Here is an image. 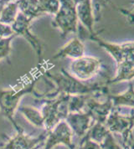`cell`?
Masks as SVG:
<instances>
[{"label": "cell", "mask_w": 134, "mask_h": 149, "mask_svg": "<svg viewBox=\"0 0 134 149\" xmlns=\"http://www.w3.org/2000/svg\"><path fill=\"white\" fill-rule=\"evenodd\" d=\"M77 17L80 19L81 23L88 29L91 34L93 33L94 16L92 13V7L91 0H86L75 5Z\"/></svg>", "instance_id": "obj_14"}, {"label": "cell", "mask_w": 134, "mask_h": 149, "mask_svg": "<svg viewBox=\"0 0 134 149\" xmlns=\"http://www.w3.org/2000/svg\"><path fill=\"white\" fill-rule=\"evenodd\" d=\"M45 75L56 85V90L49 94H43L42 98L40 99H50L60 94L75 95L96 93H103L107 95L109 93L108 86L106 84L100 85L99 83H95L91 85H86L67 72L65 69H62L60 72L54 74L46 71Z\"/></svg>", "instance_id": "obj_1"}, {"label": "cell", "mask_w": 134, "mask_h": 149, "mask_svg": "<svg viewBox=\"0 0 134 149\" xmlns=\"http://www.w3.org/2000/svg\"><path fill=\"white\" fill-rule=\"evenodd\" d=\"M70 96L66 94H60L50 99H40L45 102V105L41 109V114L47 132H50L59 122L66 120L69 114L68 104Z\"/></svg>", "instance_id": "obj_4"}, {"label": "cell", "mask_w": 134, "mask_h": 149, "mask_svg": "<svg viewBox=\"0 0 134 149\" xmlns=\"http://www.w3.org/2000/svg\"><path fill=\"white\" fill-rule=\"evenodd\" d=\"M18 110L34 126H35L36 127L45 128L44 118L40 110L30 106H20Z\"/></svg>", "instance_id": "obj_16"}, {"label": "cell", "mask_w": 134, "mask_h": 149, "mask_svg": "<svg viewBox=\"0 0 134 149\" xmlns=\"http://www.w3.org/2000/svg\"><path fill=\"white\" fill-rule=\"evenodd\" d=\"M18 3L17 2H11L8 3L5 7L3 8L1 16H0V23L5 24H13V22L16 19L17 17V11H18Z\"/></svg>", "instance_id": "obj_20"}, {"label": "cell", "mask_w": 134, "mask_h": 149, "mask_svg": "<svg viewBox=\"0 0 134 149\" xmlns=\"http://www.w3.org/2000/svg\"><path fill=\"white\" fill-rule=\"evenodd\" d=\"M33 149H39V148H38V147H37V146H36V147H34V148Z\"/></svg>", "instance_id": "obj_27"}, {"label": "cell", "mask_w": 134, "mask_h": 149, "mask_svg": "<svg viewBox=\"0 0 134 149\" xmlns=\"http://www.w3.org/2000/svg\"><path fill=\"white\" fill-rule=\"evenodd\" d=\"M89 39L96 42L100 47L106 49L117 63L116 77L108 81L106 85L115 84L121 81H132L134 79V42L116 45L106 42L96 34H91Z\"/></svg>", "instance_id": "obj_2"}, {"label": "cell", "mask_w": 134, "mask_h": 149, "mask_svg": "<svg viewBox=\"0 0 134 149\" xmlns=\"http://www.w3.org/2000/svg\"><path fill=\"white\" fill-rule=\"evenodd\" d=\"M39 3L44 14H55L58 12L60 5L59 0H39Z\"/></svg>", "instance_id": "obj_21"}, {"label": "cell", "mask_w": 134, "mask_h": 149, "mask_svg": "<svg viewBox=\"0 0 134 149\" xmlns=\"http://www.w3.org/2000/svg\"><path fill=\"white\" fill-rule=\"evenodd\" d=\"M30 21L31 20L29 19H28L26 16H24L22 13H20V14H18L16 19L12 24V29L15 34L23 35L28 40V42L31 45V46L34 48V49L36 52L38 62L40 64L42 60L43 48H42L40 40L37 39V37L32 34V33L29 30V24Z\"/></svg>", "instance_id": "obj_10"}, {"label": "cell", "mask_w": 134, "mask_h": 149, "mask_svg": "<svg viewBox=\"0 0 134 149\" xmlns=\"http://www.w3.org/2000/svg\"><path fill=\"white\" fill-rule=\"evenodd\" d=\"M48 132L45 130L41 135L39 136L32 138L24 133V130H21L17 132V135L13 136V138L6 137L8 142L5 146L0 149H33L34 147L39 145L40 142H44L46 139Z\"/></svg>", "instance_id": "obj_11"}, {"label": "cell", "mask_w": 134, "mask_h": 149, "mask_svg": "<svg viewBox=\"0 0 134 149\" xmlns=\"http://www.w3.org/2000/svg\"><path fill=\"white\" fill-rule=\"evenodd\" d=\"M101 95H105L103 93H96L91 96L87 100L84 112L87 113L91 116V118L96 122H100L101 124H105L107 117L111 113L113 108V104L111 99L107 96V100L105 102H100L97 98Z\"/></svg>", "instance_id": "obj_7"}, {"label": "cell", "mask_w": 134, "mask_h": 149, "mask_svg": "<svg viewBox=\"0 0 134 149\" xmlns=\"http://www.w3.org/2000/svg\"><path fill=\"white\" fill-rule=\"evenodd\" d=\"M91 118L84 111L80 112H69L66 118V122L70 127L72 132L78 137L82 138L86 135L91 127Z\"/></svg>", "instance_id": "obj_12"}, {"label": "cell", "mask_w": 134, "mask_h": 149, "mask_svg": "<svg viewBox=\"0 0 134 149\" xmlns=\"http://www.w3.org/2000/svg\"><path fill=\"white\" fill-rule=\"evenodd\" d=\"M100 146L101 149H122L120 145L116 142L113 135L111 132L106 136L104 140L100 142Z\"/></svg>", "instance_id": "obj_23"}, {"label": "cell", "mask_w": 134, "mask_h": 149, "mask_svg": "<svg viewBox=\"0 0 134 149\" xmlns=\"http://www.w3.org/2000/svg\"><path fill=\"white\" fill-rule=\"evenodd\" d=\"M133 13H134V9H133Z\"/></svg>", "instance_id": "obj_28"}, {"label": "cell", "mask_w": 134, "mask_h": 149, "mask_svg": "<svg viewBox=\"0 0 134 149\" xmlns=\"http://www.w3.org/2000/svg\"><path fill=\"white\" fill-rule=\"evenodd\" d=\"M3 146H4V144H3V142H1V143H0V148H3Z\"/></svg>", "instance_id": "obj_26"}, {"label": "cell", "mask_w": 134, "mask_h": 149, "mask_svg": "<svg viewBox=\"0 0 134 149\" xmlns=\"http://www.w3.org/2000/svg\"><path fill=\"white\" fill-rule=\"evenodd\" d=\"M47 132L48 135L44 149H52L58 144H64L70 149H76L72 142L73 132L65 120L59 122L50 132Z\"/></svg>", "instance_id": "obj_8"}, {"label": "cell", "mask_w": 134, "mask_h": 149, "mask_svg": "<svg viewBox=\"0 0 134 149\" xmlns=\"http://www.w3.org/2000/svg\"><path fill=\"white\" fill-rule=\"evenodd\" d=\"M106 95L112 100L113 107H128L134 108V86L132 81H129V86L123 93L118 95H112L108 93Z\"/></svg>", "instance_id": "obj_15"}, {"label": "cell", "mask_w": 134, "mask_h": 149, "mask_svg": "<svg viewBox=\"0 0 134 149\" xmlns=\"http://www.w3.org/2000/svg\"><path fill=\"white\" fill-rule=\"evenodd\" d=\"M134 123V108H132V115H121L117 107H113L105 122V126L112 133H119L122 137L127 135Z\"/></svg>", "instance_id": "obj_9"}, {"label": "cell", "mask_w": 134, "mask_h": 149, "mask_svg": "<svg viewBox=\"0 0 134 149\" xmlns=\"http://www.w3.org/2000/svg\"><path fill=\"white\" fill-rule=\"evenodd\" d=\"M12 35H17L13 32L12 27L5 24L0 23V38H8Z\"/></svg>", "instance_id": "obj_25"}, {"label": "cell", "mask_w": 134, "mask_h": 149, "mask_svg": "<svg viewBox=\"0 0 134 149\" xmlns=\"http://www.w3.org/2000/svg\"><path fill=\"white\" fill-rule=\"evenodd\" d=\"M78 149H101L99 143L91 140L87 135H85L80 143V148Z\"/></svg>", "instance_id": "obj_24"}, {"label": "cell", "mask_w": 134, "mask_h": 149, "mask_svg": "<svg viewBox=\"0 0 134 149\" xmlns=\"http://www.w3.org/2000/svg\"><path fill=\"white\" fill-rule=\"evenodd\" d=\"M93 95H95V94L70 95V100H69V104H68L69 112H80V111H83L87 100Z\"/></svg>", "instance_id": "obj_19"}, {"label": "cell", "mask_w": 134, "mask_h": 149, "mask_svg": "<svg viewBox=\"0 0 134 149\" xmlns=\"http://www.w3.org/2000/svg\"><path fill=\"white\" fill-rule=\"evenodd\" d=\"M16 35H12L8 38H0V61L8 59L11 51V41Z\"/></svg>", "instance_id": "obj_22"}, {"label": "cell", "mask_w": 134, "mask_h": 149, "mask_svg": "<svg viewBox=\"0 0 134 149\" xmlns=\"http://www.w3.org/2000/svg\"><path fill=\"white\" fill-rule=\"evenodd\" d=\"M60 8L55 14L53 25L60 28L62 37L77 31V13L73 0H59Z\"/></svg>", "instance_id": "obj_5"}, {"label": "cell", "mask_w": 134, "mask_h": 149, "mask_svg": "<svg viewBox=\"0 0 134 149\" xmlns=\"http://www.w3.org/2000/svg\"><path fill=\"white\" fill-rule=\"evenodd\" d=\"M85 47L84 45L78 38H74L73 40L67 43L65 46L60 49L54 54L52 59H61V58H71V59H77L84 55Z\"/></svg>", "instance_id": "obj_13"}, {"label": "cell", "mask_w": 134, "mask_h": 149, "mask_svg": "<svg viewBox=\"0 0 134 149\" xmlns=\"http://www.w3.org/2000/svg\"><path fill=\"white\" fill-rule=\"evenodd\" d=\"M17 3L21 13L30 20L44 14L40 8L39 0H18Z\"/></svg>", "instance_id": "obj_17"}, {"label": "cell", "mask_w": 134, "mask_h": 149, "mask_svg": "<svg viewBox=\"0 0 134 149\" xmlns=\"http://www.w3.org/2000/svg\"><path fill=\"white\" fill-rule=\"evenodd\" d=\"M109 132L110 131L107 129L105 124H101L100 122H96L89 128L86 135L91 140L100 144Z\"/></svg>", "instance_id": "obj_18"}, {"label": "cell", "mask_w": 134, "mask_h": 149, "mask_svg": "<svg viewBox=\"0 0 134 149\" xmlns=\"http://www.w3.org/2000/svg\"><path fill=\"white\" fill-rule=\"evenodd\" d=\"M36 81L29 83L28 86L22 89L15 90H1L0 89V113L12 123L16 132H20L23 129L15 122L13 115L20 107V103L23 96L27 94H34L38 98H42L43 94H38L35 91Z\"/></svg>", "instance_id": "obj_3"}, {"label": "cell", "mask_w": 134, "mask_h": 149, "mask_svg": "<svg viewBox=\"0 0 134 149\" xmlns=\"http://www.w3.org/2000/svg\"><path fill=\"white\" fill-rule=\"evenodd\" d=\"M101 64V61L98 58L83 55L70 62V74L80 81H85L99 73Z\"/></svg>", "instance_id": "obj_6"}]
</instances>
